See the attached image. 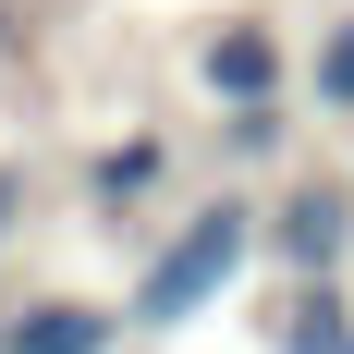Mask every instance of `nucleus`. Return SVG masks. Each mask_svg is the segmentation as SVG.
Masks as SVG:
<instances>
[{
  "instance_id": "1",
  "label": "nucleus",
  "mask_w": 354,
  "mask_h": 354,
  "mask_svg": "<svg viewBox=\"0 0 354 354\" xmlns=\"http://www.w3.org/2000/svg\"><path fill=\"white\" fill-rule=\"evenodd\" d=\"M245 257H257V196H196V208H183L171 232L147 245L122 330H196L220 293L245 281Z\"/></svg>"
},
{
  "instance_id": "2",
  "label": "nucleus",
  "mask_w": 354,
  "mask_h": 354,
  "mask_svg": "<svg viewBox=\"0 0 354 354\" xmlns=\"http://www.w3.org/2000/svg\"><path fill=\"white\" fill-rule=\"evenodd\" d=\"M257 257H269L281 281L342 269V257H354V171H306V183H281V196L257 208Z\"/></svg>"
},
{
  "instance_id": "3",
  "label": "nucleus",
  "mask_w": 354,
  "mask_h": 354,
  "mask_svg": "<svg viewBox=\"0 0 354 354\" xmlns=\"http://www.w3.org/2000/svg\"><path fill=\"white\" fill-rule=\"evenodd\" d=\"M196 86H208L220 110L281 98V86H293V49H281V25H269V12H220V25L196 37Z\"/></svg>"
},
{
  "instance_id": "4",
  "label": "nucleus",
  "mask_w": 354,
  "mask_h": 354,
  "mask_svg": "<svg viewBox=\"0 0 354 354\" xmlns=\"http://www.w3.org/2000/svg\"><path fill=\"white\" fill-rule=\"evenodd\" d=\"M110 342H122V306L98 293H37L0 318V354H110Z\"/></svg>"
},
{
  "instance_id": "5",
  "label": "nucleus",
  "mask_w": 354,
  "mask_h": 354,
  "mask_svg": "<svg viewBox=\"0 0 354 354\" xmlns=\"http://www.w3.org/2000/svg\"><path fill=\"white\" fill-rule=\"evenodd\" d=\"M159 183H171V135H122V147L86 159V208H98V220H135Z\"/></svg>"
},
{
  "instance_id": "6",
  "label": "nucleus",
  "mask_w": 354,
  "mask_h": 354,
  "mask_svg": "<svg viewBox=\"0 0 354 354\" xmlns=\"http://www.w3.org/2000/svg\"><path fill=\"white\" fill-rule=\"evenodd\" d=\"M354 330V293H342V269H306V281L269 306V354H330Z\"/></svg>"
},
{
  "instance_id": "7",
  "label": "nucleus",
  "mask_w": 354,
  "mask_h": 354,
  "mask_svg": "<svg viewBox=\"0 0 354 354\" xmlns=\"http://www.w3.org/2000/svg\"><path fill=\"white\" fill-rule=\"evenodd\" d=\"M306 110H330V122H354V0L318 25V49H306Z\"/></svg>"
},
{
  "instance_id": "8",
  "label": "nucleus",
  "mask_w": 354,
  "mask_h": 354,
  "mask_svg": "<svg viewBox=\"0 0 354 354\" xmlns=\"http://www.w3.org/2000/svg\"><path fill=\"white\" fill-rule=\"evenodd\" d=\"M220 159H232V171L281 159V98H245V110H220Z\"/></svg>"
},
{
  "instance_id": "9",
  "label": "nucleus",
  "mask_w": 354,
  "mask_h": 354,
  "mask_svg": "<svg viewBox=\"0 0 354 354\" xmlns=\"http://www.w3.org/2000/svg\"><path fill=\"white\" fill-rule=\"evenodd\" d=\"M12 220H25V171H0V245H12Z\"/></svg>"
},
{
  "instance_id": "10",
  "label": "nucleus",
  "mask_w": 354,
  "mask_h": 354,
  "mask_svg": "<svg viewBox=\"0 0 354 354\" xmlns=\"http://www.w3.org/2000/svg\"><path fill=\"white\" fill-rule=\"evenodd\" d=\"M12 49H25V25H12V0H0V62H12Z\"/></svg>"
},
{
  "instance_id": "11",
  "label": "nucleus",
  "mask_w": 354,
  "mask_h": 354,
  "mask_svg": "<svg viewBox=\"0 0 354 354\" xmlns=\"http://www.w3.org/2000/svg\"><path fill=\"white\" fill-rule=\"evenodd\" d=\"M330 354H354V330H342V342H330Z\"/></svg>"
}]
</instances>
